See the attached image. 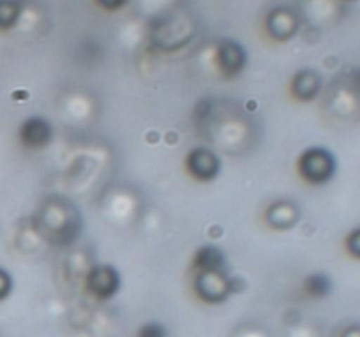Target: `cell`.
<instances>
[{"label": "cell", "instance_id": "cell-6", "mask_svg": "<svg viewBox=\"0 0 360 337\" xmlns=\"http://www.w3.org/2000/svg\"><path fill=\"white\" fill-rule=\"evenodd\" d=\"M304 288L313 297H326L330 291V279L326 274H313L306 279Z\"/></svg>", "mask_w": 360, "mask_h": 337}, {"label": "cell", "instance_id": "cell-4", "mask_svg": "<svg viewBox=\"0 0 360 337\" xmlns=\"http://www.w3.org/2000/svg\"><path fill=\"white\" fill-rule=\"evenodd\" d=\"M20 133H21V140H23V144H27V146H32V147H41V146H46V144L51 140L53 128L44 118H37V116H34V118L27 119V121L21 125Z\"/></svg>", "mask_w": 360, "mask_h": 337}, {"label": "cell", "instance_id": "cell-7", "mask_svg": "<svg viewBox=\"0 0 360 337\" xmlns=\"http://www.w3.org/2000/svg\"><path fill=\"white\" fill-rule=\"evenodd\" d=\"M234 56L238 58V56H245L241 51H239L238 46H225L224 51H221V63H224V67L227 70H231V72H238L239 65H241L243 62H238V60H234Z\"/></svg>", "mask_w": 360, "mask_h": 337}, {"label": "cell", "instance_id": "cell-10", "mask_svg": "<svg viewBox=\"0 0 360 337\" xmlns=\"http://www.w3.org/2000/svg\"><path fill=\"white\" fill-rule=\"evenodd\" d=\"M11 288H13V279H11V276L6 270L0 269V300L9 295Z\"/></svg>", "mask_w": 360, "mask_h": 337}, {"label": "cell", "instance_id": "cell-5", "mask_svg": "<svg viewBox=\"0 0 360 337\" xmlns=\"http://www.w3.org/2000/svg\"><path fill=\"white\" fill-rule=\"evenodd\" d=\"M197 269H202L204 272H221V265H224V255L220 249L213 248V246H204L197 251L195 256Z\"/></svg>", "mask_w": 360, "mask_h": 337}, {"label": "cell", "instance_id": "cell-1", "mask_svg": "<svg viewBox=\"0 0 360 337\" xmlns=\"http://www.w3.org/2000/svg\"><path fill=\"white\" fill-rule=\"evenodd\" d=\"M301 171L306 179L311 183H326L333 178L336 171V160L333 153L322 147H313L308 150L301 158Z\"/></svg>", "mask_w": 360, "mask_h": 337}, {"label": "cell", "instance_id": "cell-9", "mask_svg": "<svg viewBox=\"0 0 360 337\" xmlns=\"http://www.w3.org/2000/svg\"><path fill=\"white\" fill-rule=\"evenodd\" d=\"M18 11L11 0H0V27H9L16 20Z\"/></svg>", "mask_w": 360, "mask_h": 337}, {"label": "cell", "instance_id": "cell-3", "mask_svg": "<svg viewBox=\"0 0 360 337\" xmlns=\"http://www.w3.org/2000/svg\"><path fill=\"white\" fill-rule=\"evenodd\" d=\"M188 167L192 171V174L197 179H202V181H210L220 171V164H218V158L214 157L213 151L206 150V147H199V150L192 151L188 157Z\"/></svg>", "mask_w": 360, "mask_h": 337}, {"label": "cell", "instance_id": "cell-11", "mask_svg": "<svg viewBox=\"0 0 360 337\" xmlns=\"http://www.w3.org/2000/svg\"><path fill=\"white\" fill-rule=\"evenodd\" d=\"M348 248H350V251L355 256H360V228L350 235V239H348Z\"/></svg>", "mask_w": 360, "mask_h": 337}, {"label": "cell", "instance_id": "cell-2", "mask_svg": "<svg viewBox=\"0 0 360 337\" xmlns=\"http://www.w3.org/2000/svg\"><path fill=\"white\" fill-rule=\"evenodd\" d=\"M88 288L101 298L112 297L120 288V276L112 267H97L88 277Z\"/></svg>", "mask_w": 360, "mask_h": 337}, {"label": "cell", "instance_id": "cell-8", "mask_svg": "<svg viewBox=\"0 0 360 337\" xmlns=\"http://www.w3.org/2000/svg\"><path fill=\"white\" fill-rule=\"evenodd\" d=\"M137 337H169V332L164 323L148 322L137 330Z\"/></svg>", "mask_w": 360, "mask_h": 337}]
</instances>
